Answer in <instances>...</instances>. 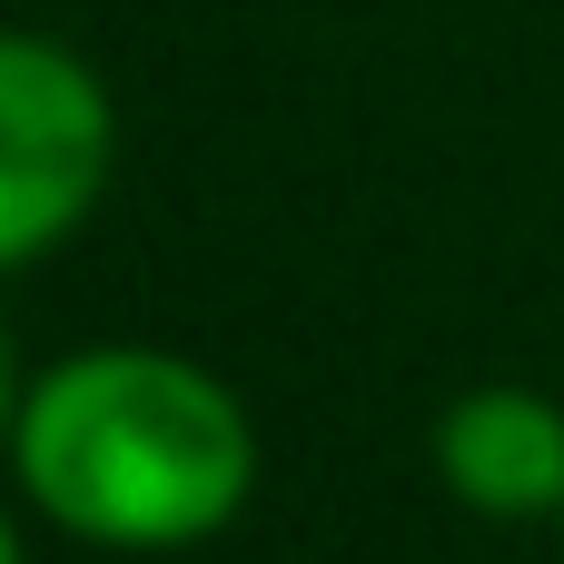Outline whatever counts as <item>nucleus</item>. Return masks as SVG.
<instances>
[{
	"instance_id": "39448f33",
	"label": "nucleus",
	"mask_w": 564,
	"mask_h": 564,
	"mask_svg": "<svg viewBox=\"0 0 564 564\" xmlns=\"http://www.w3.org/2000/svg\"><path fill=\"white\" fill-rule=\"evenodd\" d=\"M0 564H30V555H20V525H10V506H0Z\"/></svg>"
},
{
	"instance_id": "f257e3e1",
	"label": "nucleus",
	"mask_w": 564,
	"mask_h": 564,
	"mask_svg": "<svg viewBox=\"0 0 564 564\" xmlns=\"http://www.w3.org/2000/svg\"><path fill=\"white\" fill-rule=\"evenodd\" d=\"M20 496L99 555H178L258 496V426L228 377L169 347H79L20 387Z\"/></svg>"
},
{
	"instance_id": "423d86ee",
	"label": "nucleus",
	"mask_w": 564,
	"mask_h": 564,
	"mask_svg": "<svg viewBox=\"0 0 564 564\" xmlns=\"http://www.w3.org/2000/svg\"><path fill=\"white\" fill-rule=\"evenodd\" d=\"M555 535H564V516H555Z\"/></svg>"
},
{
	"instance_id": "7ed1b4c3",
	"label": "nucleus",
	"mask_w": 564,
	"mask_h": 564,
	"mask_svg": "<svg viewBox=\"0 0 564 564\" xmlns=\"http://www.w3.org/2000/svg\"><path fill=\"white\" fill-rule=\"evenodd\" d=\"M426 456L466 516H496V525L564 516V406L535 387H466L436 416Z\"/></svg>"
},
{
	"instance_id": "20e7f679",
	"label": "nucleus",
	"mask_w": 564,
	"mask_h": 564,
	"mask_svg": "<svg viewBox=\"0 0 564 564\" xmlns=\"http://www.w3.org/2000/svg\"><path fill=\"white\" fill-rule=\"evenodd\" d=\"M10 416H20V367H10V347H0V446H10Z\"/></svg>"
},
{
	"instance_id": "f03ea898",
	"label": "nucleus",
	"mask_w": 564,
	"mask_h": 564,
	"mask_svg": "<svg viewBox=\"0 0 564 564\" xmlns=\"http://www.w3.org/2000/svg\"><path fill=\"white\" fill-rule=\"evenodd\" d=\"M119 109L50 30H0V278L50 258L109 188Z\"/></svg>"
}]
</instances>
